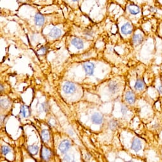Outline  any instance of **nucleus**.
<instances>
[{
    "instance_id": "f257e3e1",
    "label": "nucleus",
    "mask_w": 162,
    "mask_h": 162,
    "mask_svg": "<svg viewBox=\"0 0 162 162\" xmlns=\"http://www.w3.org/2000/svg\"><path fill=\"white\" fill-rule=\"evenodd\" d=\"M63 90L67 94L73 93L76 91V87L73 83L67 82L63 85Z\"/></svg>"
},
{
    "instance_id": "f03ea898",
    "label": "nucleus",
    "mask_w": 162,
    "mask_h": 162,
    "mask_svg": "<svg viewBox=\"0 0 162 162\" xmlns=\"http://www.w3.org/2000/svg\"><path fill=\"white\" fill-rule=\"evenodd\" d=\"M70 147H71L70 141L66 139V140H64L61 142L59 146H58V150H60L62 153L65 154L69 150Z\"/></svg>"
},
{
    "instance_id": "7ed1b4c3",
    "label": "nucleus",
    "mask_w": 162,
    "mask_h": 162,
    "mask_svg": "<svg viewBox=\"0 0 162 162\" xmlns=\"http://www.w3.org/2000/svg\"><path fill=\"white\" fill-rule=\"evenodd\" d=\"M84 69L88 75H92L93 73L94 69H95V66L92 62H86L83 64Z\"/></svg>"
},
{
    "instance_id": "20e7f679",
    "label": "nucleus",
    "mask_w": 162,
    "mask_h": 162,
    "mask_svg": "<svg viewBox=\"0 0 162 162\" xmlns=\"http://www.w3.org/2000/svg\"><path fill=\"white\" fill-rule=\"evenodd\" d=\"M121 33H122L125 35H128L132 33L133 28L131 24L129 23V22H127V23L124 24L121 28Z\"/></svg>"
},
{
    "instance_id": "39448f33",
    "label": "nucleus",
    "mask_w": 162,
    "mask_h": 162,
    "mask_svg": "<svg viewBox=\"0 0 162 162\" xmlns=\"http://www.w3.org/2000/svg\"><path fill=\"white\" fill-rule=\"evenodd\" d=\"M128 10L130 12V13H131L132 15H137L141 12V9L140 7L139 6L136 5V4H130L127 7Z\"/></svg>"
},
{
    "instance_id": "423d86ee",
    "label": "nucleus",
    "mask_w": 162,
    "mask_h": 162,
    "mask_svg": "<svg viewBox=\"0 0 162 162\" xmlns=\"http://www.w3.org/2000/svg\"><path fill=\"white\" fill-rule=\"evenodd\" d=\"M92 121L94 124L101 125L103 121V116L101 113L96 112L92 116Z\"/></svg>"
},
{
    "instance_id": "0eeeda50",
    "label": "nucleus",
    "mask_w": 162,
    "mask_h": 162,
    "mask_svg": "<svg viewBox=\"0 0 162 162\" xmlns=\"http://www.w3.org/2000/svg\"><path fill=\"white\" fill-rule=\"evenodd\" d=\"M71 43L73 44V45L74 47H75L76 48L79 49V50L80 49H82L84 47L83 42L80 38H77V37H75L73 39H72Z\"/></svg>"
},
{
    "instance_id": "6e6552de",
    "label": "nucleus",
    "mask_w": 162,
    "mask_h": 162,
    "mask_svg": "<svg viewBox=\"0 0 162 162\" xmlns=\"http://www.w3.org/2000/svg\"><path fill=\"white\" fill-rule=\"evenodd\" d=\"M142 148V144L141 141L138 139H135L132 142L131 149L136 152L140 151Z\"/></svg>"
},
{
    "instance_id": "1a4fd4ad",
    "label": "nucleus",
    "mask_w": 162,
    "mask_h": 162,
    "mask_svg": "<svg viewBox=\"0 0 162 162\" xmlns=\"http://www.w3.org/2000/svg\"><path fill=\"white\" fill-rule=\"evenodd\" d=\"M34 21H35V24L38 26H42L45 23V18L42 14H40V13H37V14H36L34 17Z\"/></svg>"
},
{
    "instance_id": "9d476101",
    "label": "nucleus",
    "mask_w": 162,
    "mask_h": 162,
    "mask_svg": "<svg viewBox=\"0 0 162 162\" xmlns=\"http://www.w3.org/2000/svg\"><path fill=\"white\" fill-rule=\"evenodd\" d=\"M62 32L60 29L57 28H53L49 33V36L52 38H58L61 36Z\"/></svg>"
},
{
    "instance_id": "9b49d317",
    "label": "nucleus",
    "mask_w": 162,
    "mask_h": 162,
    "mask_svg": "<svg viewBox=\"0 0 162 162\" xmlns=\"http://www.w3.org/2000/svg\"><path fill=\"white\" fill-rule=\"evenodd\" d=\"M125 99L129 104H134L136 101V97H135V94L133 93V92L128 91L127 92L125 95Z\"/></svg>"
},
{
    "instance_id": "f8f14e48",
    "label": "nucleus",
    "mask_w": 162,
    "mask_h": 162,
    "mask_svg": "<svg viewBox=\"0 0 162 162\" xmlns=\"http://www.w3.org/2000/svg\"><path fill=\"white\" fill-rule=\"evenodd\" d=\"M20 114L24 118H28L31 115L30 108L27 106H22L20 109Z\"/></svg>"
},
{
    "instance_id": "ddd939ff",
    "label": "nucleus",
    "mask_w": 162,
    "mask_h": 162,
    "mask_svg": "<svg viewBox=\"0 0 162 162\" xmlns=\"http://www.w3.org/2000/svg\"><path fill=\"white\" fill-rule=\"evenodd\" d=\"M108 88H109V90L110 92L112 93H115L118 90V84L115 82H109L108 84Z\"/></svg>"
},
{
    "instance_id": "4468645a",
    "label": "nucleus",
    "mask_w": 162,
    "mask_h": 162,
    "mask_svg": "<svg viewBox=\"0 0 162 162\" xmlns=\"http://www.w3.org/2000/svg\"><path fill=\"white\" fill-rule=\"evenodd\" d=\"M144 40V38L140 34H135L133 37V43L135 45H139L142 43Z\"/></svg>"
},
{
    "instance_id": "2eb2a0df",
    "label": "nucleus",
    "mask_w": 162,
    "mask_h": 162,
    "mask_svg": "<svg viewBox=\"0 0 162 162\" xmlns=\"http://www.w3.org/2000/svg\"><path fill=\"white\" fill-rule=\"evenodd\" d=\"M51 152L46 147H43L42 150V157L45 160H47L50 158Z\"/></svg>"
},
{
    "instance_id": "dca6fc26",
    "label": "nucleus",
    "mask_w": 162,
    "mask_h": 162,
    "mask_svg": "<svg viewBox=\"0 0 162 162\" xmlns=\"http://www.w3.org/2000/svg\"><path fill=\"white\" fill-rule=\"evenodd\" d=\"M144 81L141 79H138L137 80V82L135 84V88L137 90H141L144 88Z\"/></svg>"
},
{
    "instance_id": "f3484780",
    "label": "nucleus",
    "mask_w": 162,
    "mask_h": 162,
    "mask_svg": "<svg viewBox=\"0 0 162 162\" xmlns=\"http://www.w3.org/2000/svg\"><path fill=\"white\" fill-rule=\"evenodd\" d=\"M38 151H39V147L37 146L32 145V146H29L28 147V151L29 152V153L32 155H36L38 153Z\"/></svg>"
},
{
    "instance_id": "a211bd4d",
    "label": "nucleus",
    "mask_w": 162,
    "mask_h": 162,
    "mask_svg": "<svg viewBox=\"0 0 162 162\" xmlns=\"http://www.w3.org/2000/svg\"><path fill=\"white\" fill-rule=\"evenodd\" d=\"M49 137H50V136H49V132H48V131L47 130H42V140L44 142L48 141V139H49Z\"/></svg>"
},
{
    "instance_id": "6ab92c4d",
    "label": "nucleus",
    "mask_w": 162,
    "mask_h": 162,
    "mask_svg": "<svg viewBox=\"0 0 162 162\" xmlns=\"http://www.w3.org/2000/svg\"><path fill=\"white\" fill-rule=\"evenodd\" d=\"M118 122H117V121L115 120H111L109 123V128L111 130H115L116 129V128L118 127Z\"/></svg>"
},
{
    "instance_id": "aec40b11",
    "label": "nucleus",
    "mask_w": 162,
    "mask_h": 162,
    "mask_svg": "<svg viewBox=\"0 0 162 162\" xmlns=\"http://www.w3.org/2000/svg\"><path fill=\"white\" fill-rule=\"evenodd\" d=\"M10 105V101L7 99H2L1 100V106L3 109H6Z\"/></svg>"
},
{
    "instance_id": "412c9836",
    "label": "nucleus",
    "mask_w": 162,
    "mask_h": 162,
    "mask_svg": "<svg viewBox=\"0 0 162 162\" xmlns=\"http://www.w3.org/2000/svg\"><path fill=\"white\" fill-rule=\"evenodd\" d=\"M1 151H2L3 154L5 155L8 154V153L10 151V148H9L8 146H3L2 148H1Z\"/></svg>"
},
{
    "instance_id": "4be33fe9",
    "label": "nucleus",
    "mask_w": 162,
    "mask_h": 162,
    "mask_svg": "<svg viewBox=\"0 0 162 162\" xmlns=\"http://www.w3.org/2000/svg\"><path fill=\"white\" fill-rule=\"evenodd\" d=\"M47 52V48L45 47H42L39 49V50L38 51V55H45Z\"/></svg>"
},
{
    "instance_id": "5701e85b",
    "label": "nucleus",
    "mask_w": 162,
    "mask_h": 162,
    "mask_svg": "<svg viewBox=\"0 0 162 162\" xmlns=\"http://www.w3.org/2000/svg\"><path fill=\"white\" fill-rule=\"evenodd\" d=\"M63 161H73V160H71V157L70 155H66L64 157Z\"/></svg>"
},
{
    "instance_id": "b1692460",
    "label": "nucleus",
    "mask_w": 162,
    "mask_h": 162,
    "mask_svg": "<svg viewBox=\"0 0 162 162\" xmlns=\"http://www.w3.org/2000/svg\"><path fill=\"white\" fill-rule=\"evenodd\" d=\"M121 112H122V113L123 114V115H125L126 113H127V107H125V106H123L122 107H121Z\"/></svg>"
},
{
    "instance_id": "393cba45",
    "label": "nucleus",
    "mask_w": 162,
    "mask_h": 162,
    "mask_svg": "<svg viewBox=\"0 0 162 162\" xmlns=\"http://www.w3.org/2000/svg\"><path fill=\"white\" fill-rule=\"evenodd\" d=\"M85 34L88 36H92V32L91 31H85Z\"/></svg>"
},
{
    "instance_id": "a878e982",
    "label": "nucleus",
    "mask_w": 162,
    "mask_h": 162,
    "mask_svg": "<svg viewBox=\"0 0 162 162\" xmlns=\"http://www.w3.org/2000/svg\"><path fill=\"white\" fill-rule=\"evenodd\" d=\"M47 105V103H44V104H43V109H44V111H47L48 110L49 108L47 107L46 106Z\"/></svg>"
},
{
    "instance_id": "bb28decb",
    "label": "nucleus",
    "mask_w": 162,
    "mask_h": 162,
    "mask_svg": "<svg viewBox=\"0 0 162 162\" xmlns=\"http://www.w3.org/2000/svg\"><path fill=\"white\" fill-rule=\"evenodd\" d=\"M158 90L160 93H162V84L160 85V86L158 87Z\"/></svg>"
},
{
    "instance_id": "cd10ccee",
    "label": "nucleus",
    "mask_w": 162,
    "mask_h": 162,
    "mask_svg": "<svg viewBox=\"0 0 162 162\" xmlns=\"http://www.w3.org/2000/svg\"><path fill=\"white\" fill-rule=\"evenodd\" d=\"M3 86L2 85H1V92H3Z\"/></svg>"
},
{
    "instance_id": "c85d7f7f",
    "label": "nucleus",
    "mask_w": 162,
    "mask_h": 162,
    "mask_svg": "<svg viewBox=\"0 0 162 162\" xmlns=\"http://www.w3.org/2000/svg\"><path fill=\"white\" fill-rule=\"evenodd\" d=\"M73 1H79V0H73Z\"/></svg>"
}]
</instances>
